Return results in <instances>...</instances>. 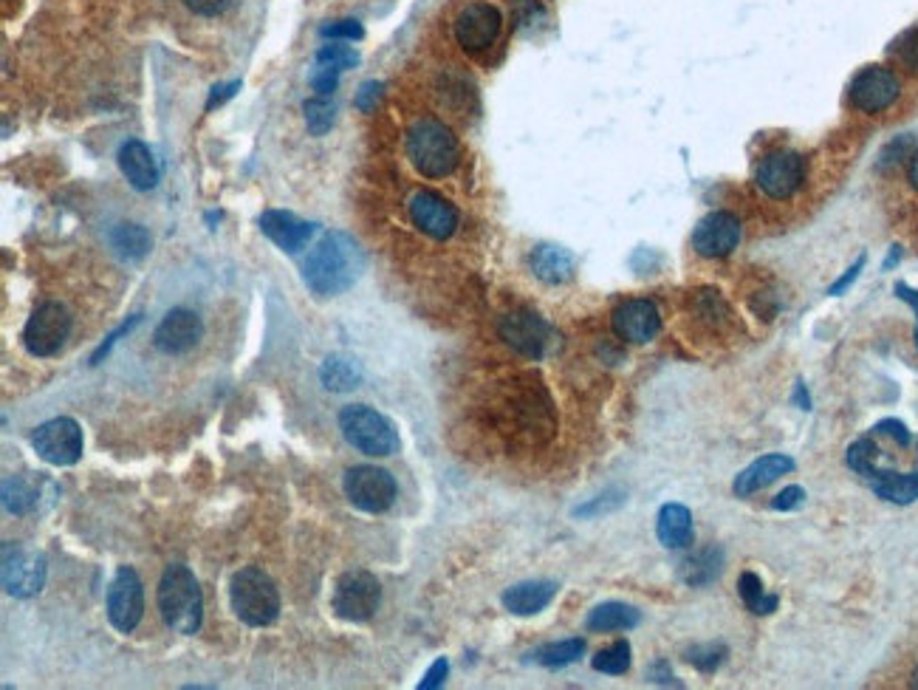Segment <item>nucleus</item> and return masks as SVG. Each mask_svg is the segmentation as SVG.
I'll return each instance as SVG.
<instances>
[{"instance_id":"1","label":"nucleus","mask_w":918,"mask_h":690,"mask_svg":"<svg viewBox=\"0 0 918 690\" xmlns=\"http://www.w3.org/2000/svg\"><path fill=\"white\" fill-rule=\"evenodd\" d=\"M365 272V253L351 235L326 233L306 260V286L317 297H337L348 292Z\"/></svg>"},{"instance_id":"2","label":"nucleus","mask_w":918,"mask_h":690,"mask_svg":"<svg viewBox=\"0 0 918 690\" xmlns=\"http://www.w3.org/2000/svg\"><path fill=\"white\" fill-rule=\"evenodd\" d=\"M408 159L424 178H444L461 162V148L442 119H415L408 130Z\"/></svg>"},{"instance_id":"3","label":"nucleus","mask_w":918,"mask_h":690,"mask_svg":"<svg viewBox=\"0 0 918 690\" xmlns=\"http://www.w3.org/2000/svg\"><path fill=\"white\" fill-rule=\"evenodd\" d=\"M158 611L176 634L190 636L201 629V617H204L201 588H198L196 574L181 563L164 569L162 581H158Z\"/></svg>"},{"instance_id":"4","label":"nucleus","mask_w":918,"mask_h":690,"mask_svg":"<svg viewBox=\"0 0 918 690\" xmlns=\"http://www.w3.org/2000/svg\"><path fill=\"white\" fill-rule=\"evenodd\" d=\"M232 611L249 629H266L280 615V592L263 569L246 566L232 574L229 583Z\"/></svg>"},{"instance_id":"5","label":"nucleus","mask_w":918,"mask_h":690,"mask_svg":"<svg viewBox=\"0 0 918 690\" xmlns=\"http://www.w3.org/2000/svg\"><path fill=\"white\" fill-rule=\"evenodd\" d=\"M340 431L351 447L365 456L385 458L399 451V433L388 417H381L376 408L367 405H348L340 413Z\"/></svg>"},{"instance_id":"6","label":"nucleus","mask_w":918,"mask_h":690,"mask_svg":"<svg viewBox=\"0 0 918 690\" xmlns=\"http://www.w3.org/2000/svg\"><path fill=\"white\" fill-rule=\"evenodd\" d=\"M46 577H48V566L43 554L21 547V543H12V540L3 543V566H0V581H3L7 595L17 597V600H28V597L40 595L43 586H46Z\"/></svg>"},{"instance_id":"7","label":"nucleus","mask_w":918,"mask_h":690,"mask_svg":"<svg viewBox=\"0 0 918 690\" xmlns=\"http://www.w3.org/2000/svg\"><path fill=\"white\" fill-rule=\"evenodd\" d=\"M381 600V586L365 569H351L340 574L333 586V611L345 622H367L376 615Z\"/></svg>"},{"instance_id":"8","label":"nucleus","mask_w":918,"mask_h":690,"mask_svg":"<svg viewBox=\"0 0 918 690\" xmlns=\"http://www.w3.org/2000/svg\"><path fill=\"white\" fill-rule=\"evenodd\" d=\"M71 335V312L62 303L48 301L35 308L23 328V346L32 356H55Z\"/></svg>"},{"instance_id":"9","label":"nucleus","mask_w":918,"mask_h":690,"mask_svg":"<svg viewBox=\"0 0 918 690\" xmlns=\"http://www.w3.org/2000/svg\"><path fill=\"white\" fill-rule=\"evenodd\" d=\"M345 495L360 513H388L396 501V479L381 467H351L345 472Z\"/></svg>"},{"instance_id":"10","label":"nucleus","mask_w":918,"mask_h":690,"mask_svg":"<svg viewBox=\"0 0 918 690\" xmlns=\"http://www.w3.org/2000/svg\"><path fill=\"white\" fill-rule=\"evenodd\" d=\"M805 182V159L795 151H775L757 164L755 185L775 201L791 199Z\"/></svg>"},{"instance_id":"11","label":"nucleus","mask_w":918,"mask_h":690,"mask_svg":"<svg viewBox=\"0 0 918 690\" xmlns=\"http://www.w3.org/2000/svg\"><path fill=\"white\" fill-rule=\"evenodd\" d=\"M32 445H35L37 456H40L46 465H55V467L76 465L82 456L80 424L69 417L48 419V422H43L35 431Z\"/></svg>"},{"instance_id":"12","label":"nucleus","mask_w":918,"mask_h":690,"mask_svg":"<svg viewBox=\"0 0 918 690\" xmlns=\"http://www.w3.org/2000/svg\"><path fill=\"white\" fill-rule=\"evenodd\" d=\"M497 331H501V340H504L509 349H515L517 354L529 356V360L545 356V351H549L551 346V337H554L551 335L549 323H545L538 312H531V308H517V312L504 315Z\"/></svg>"},{"instance_id":"13","label":"nucleus","mask_w":918,"mask_h":690,"mask_svg":"<svg viewBox=\"0 0 918 690\" xmlns=\"http://www.w3.org/2000/svg\"><path fill=\"white\" fill-rule=\"evenodd\" d=\"M144 588L137 569L122 566L108 588V620L116 631L130 634L142 622Z\"/></svg>"},{"instance_id":"14","label":"nucleus","mask_w":918,"mask_h":690,"mask_svg":"<svg viewBox=\"0 0 918 690\" xmlns=\"http://www.w3.org/2000/svg\"><path fill=\"white\" fill-rule=\"evenodd\" d=\"M504 17L492 3H470L463 7L456 17V40L463 51L481 55L501 37Z\"/></svg>"},{"instance_id":"15","label":"nucleus","mask_w":918,"mask_h":690,"mask_svg":"<svg viewBox=\"0 0 918 690\" xmlns=\"http://www.w3.org/2000/svg\"><path fill=\"white\" fill-rule=\"evenodd\" d=\"M743 235L741 219L734 212L718 210L698 221L693 233V249L701 258H727L738 249Z\"/></svg>"},{"instance_id":"16","label":"nucleus","mask_w":918,"mask_h":690,"mask_svg":"<svg viewBox=\"0 0 918 690\" xmlns=\"http://www.w3.org/2000/svg\"><path fill=\"white\" fill-rule=\"evenodd\" d=\"M902 94V82L884 66H868L850 82V103L862 114H882L891 108Z\"/></svg>"},{"instance_id":"17","label":"nucleus","mask_w":918,"mask_h":690,"mask_svg":"<svg viewBox=\"0 0 918 690\" xmlns=\"http://www.w3.org/2000/svg\"><path fill=\"white\" fill-rule=\"evenodd\" d=\"M410 219H413V224L419 226L424 235H429V238L447 241L456 235L461 215H458L456 204L444 199V196H438V192L419 190L413 199H410Z\"/></svg>"},{"instance_id":"18","label":"nucleus","mask_w":918,"mask_h":690,"mask_svg":"<svg viewBox=\"0 0 918 690\" xmlns=\"http://www.w3.org/2000/svg\"><path fill=\"white\" fill-rule=\"evenodd\" d=\"M611 323L620 340L633 342V346H645V342H650L656 335H659L661 315H659V306H656L654 301L633 297V301H625L613 308Z\"/></svg>"},{"instance_id":"19","label":"nucleus","mask_w":918,"mask_h":690,"mask_svg":"<svg viewBox=\"0 0 918 690\" xmlns=\"http://www.w3.org/2000/svg\"><path fill=\"white\" fill-rule=\"evenodd\" d=\"M201 335H204V323H201L196 312H190V308H173V312L164 315L156 331H153V346L162 354H187V351H192L201 342Z\"/></svg>"},{"instance_id":"20","label":"nucleus","mask_w":918,"mask_h":690,"mask_svg":"<svg viewBox=\"0 0 918 690\" xmlns=\"http://www.w3.org/2000/svg\"><path fill=\"white\" fill-rule=\"evenodd\" d=\"M260 230L283 253H299L311 241V235L317 233V224H308V221L297 219L294 212L286 210H266L260 215Z\"/></svg>"},{"instance_id":"21","label":"nucleus","mask_w":918,"mask_h":690,"mask_svg":"<svg viewBox=\"0 0 918 690\" xmlns=\"http://www.w3.org/2000/svg\"><path fill=\"white\" fill-rule=\"evenodd\" d=\"M791 470H795V458L782 456V453H769V456H761L757 461H752V465H749L738 479H734L732 490H734V495L749 499L752 492L775 484L780 476H789Z\"/></svg>"},{"instance_id":"22","label":"nucleus","mask_w":918,"mask_h":690,"mask_svg":"<svg viewBox=\"0 0 918 690\" xmlns=\"http://www.w3.org/2000/svg\"><path fill=\"white\" fill-rule=\"evenodd\" d=\"M119 171L137 190H153L158 185V162L148 144L130 139L119 148Z\"/></svg>"},{"instance_id":"23","label":"nucleus","mask_w":918,"mask_h":690,"mask_svg":"<svg viewBox=\"0 0 918 690\" xmlns=\"http://www.w3.org/2000/svg\"><path fill=\"white\" fill-rule=\"evenodd\" d=\"M557 583L554 581H529L504 592V609L515 617H534L557 597Z\"/></svg>"},{"instance_id":"24","label":"nucleus","mask_w":918,"mask_h":690,"mask_svg":"<svg viewBox=\"0 0 918 690\" xmlns=\"http://www.w3.org/2000/svg\"><path fill=\"white\" fill-rule=\"evenodd\" d=\"M531 272L538 274L543 283H551V286H560V283H568L574 278V269H577V260L568 249L554 244H540L534 246V253L529 258Z\"/></svg>"},{"instance_id":"25","label":"nucleus","mask_w":918,"mask_h":690,"mask_svg":"<svg viewBox=\"0 0 918 690\" xmlns=\"http://www.w3.org/2000/svg\"><path fill=\"white\" fill-rule=\"evenodd\" d=\"M864 481L871 484L879 499L891 501V504H913L918 501V470L916 472H896L884 470V467H873Z\"/></svg>"},{"instance_id":"26","label":"nucleus","mask_w":918,"mask_h":690,"mask_svg":"<svg viewBox=\"0 0 918 690\" xmlns=\"http://www.w3.org/2000/svg\"><path fill=\"white\" fill-rule=\"evenodd\" d=\"M656 535L664 549H687L693 543V513L684 504H664L656 518Z\"/></svg>"},{"instance_id":"27","label":"nucleus","mask_w":918,"mask_h":690,"mask_svg":"<svg viewBox=\"0 0 918 690\" xmlns=\"http://www.w3.org/2000/svg\"><path fill=\"white\" fill-rule=\"evenodd\" d=\"M723 572V552L721 547H704L701 552L690 554L687 561L681 563V581L687 586L701 588L709 586L721 577Z\"/></svg>"},{"instance_id":"28","label":"nucleus","mask_w":918,"mask_h":690,"mask_svg":"<svg viewBox=\"0 0 918 690\" xmlns=\"http://www.w3.org/2000/svg\"><path fill=\"white\" fill-rule=\"evenodd\" d=\"M642 622L639 609H633L627 603H602L588 615L586 629L593 634H608V631H631Z\"/></svg>"},{"instance_id":"29","label":"nucleus","mask_w":918,"mask_h":690,"mask_svg":"<svg viewBox=\"0 0 918 690\" xmlns=\"http://www.w3.org/2000/svg\"><path fill=\"white\" fill-rule=\"evenodd\" d=\"M40 504V481L32 476H9L3 481V506L12 515L35 513Z\"/></svg>"},{"instance_id":"30","label":"nucleus","mask_w":918,"mask_h":690,"mask_svg":"<svg viewBox=\"0 0 918 690\" xmlns=\"http://www.w3.org/2000/svg\"><path fill=\"white\" fill-rule=\"evenodd\" d=\"M320 379L322 385H326V390H331V394H348V390L360 388L362 369L351 356L333 354L320 365Z\"/></svg>"},{"instance_id":"31","label":"nucleus","mask_w":918,"mask_h":690,"mask_svg":"<svg viewBox=\"0 0 918 690\" xmlns=\"http://www.w3.org/2000/svg\"><path fill=\"white\" fill-rule=\"evenodd\" d=\"M114 253L125 260H139L150 253V233L139 224H116L108 235Z\"/></svg>"},{"instance_id":"32","label":"nucleus","mask_w":918,"mask_h":690,"mask_svg":"<svg viewBox=\"0 0 918 690\" xmlns=\"http://www.w3.org/2000/svg\"><path fill=\"white\" fill-rule=\"evenodd\" d=\"M738 595H741L743 606L757 617L775 615L777 606H780V597L766 595V588H763L761 577H757L755 572H743L741 577H738Z\"/></svg>"},{"instance_id":"33","label":"nucleus","mask_w":918,"mask_h":690,"mask_svg":"<svg viewBox=\"0 0 918 690\" xmlns=\"http://www.w3.org/2000/svg\"><path fill=\"white\" fill-rule=\"evenodd\" d=\"M582 654H586V640L572 636V640H560V643H549L534 651V663L543 668H565V665L577 663Z\"/></svg>"},{"instance_id":"34","label":"nucleus","mask_w":918,"mask_h":690,"mask_svg":"<svg viewBox=\"0 0 918 690\" xmlns=\"http://www.w3.org/2000/svg\"><path fill=\"white\" fill-rule=\"evenodd\" d=\"M693 312L695 317H701L704 323H709L713 328H723L729 323V308L723 303V297L715 289H698L693 292Z\"/></svg>"},{"instance_id":"35","label":"nucleus","mask_w":918,"mask_h":690,"mask_svg":"<svg viewBox=\"0 0 918 690\" xmlns=\"http://www.w3.org/2000/svg\"><path fill=\"white\" fill-rule=\"evenodd\" d=\"M631 656H633L631 643L620 640V643L608 645V648H602L597 656H593V670L608 674V677H622V674L631 670Z\"/></svg>"},{"instance_id":"36","label":"nucleus","mask_w":918,"mask_h":690,"mask_svg":"<svg viewBox=\"0 0 918 690\" xmlns=\"http://www.w3.org/2000/svg\"><path fill=\"white\" fill-rule=\"evenodd\" d=\"M727 654L729 648L723 643H701L684 651V659H687L695 670H701V674H715V670L727 663Z\"/></svg>"},{"instance_id":"37","label":"nucleus","mask_w":918,"mask_h":690,"mask_svg":"<svg viewBox=\"0 0 918 690\" xmlns=\"http://www.w3.org/2000/svg\"><path fill=\"white\" fill-rule=\"evenodd\" d=\"M303 110H306V125L311 130V137H326L333 125V114H337L331 100L328 96H314V100L303 105Z\"/></svg>"},{"instance_id":"38","label":"nucleus","mask_w":918,"mask_h":690,"mask_svg":"<svg viewBox=\"0 0 918 690\" xmlns=\"http://www.w3.org/2000/svg\"><path fill=\"white\" fill-rule=\"evenodd\" d=\"M360 62V55H356L351 46H340V43H331V46H322L314 57V66H322V69H333L345 74L348 69H354Z\"/></svg>"},{"instance_id":"39","label":"nucleus","mask_w":918,"mask_h":690,"mask_svg":"<svg viewBox=\"0 0 918 690\" xmlns=\"http://www.w3.org/2000/svg\"><path fill=\"white\" fill-rule=\"evenodd\" d=\"M625 501H627L625 490H608V492H602V495H597V499L588 501V504L577 506L574 515H577V518H599V515H608V513H613V510H620Z\"/></svg>"},{"instance_id":"40","label":"nucleus","mask_w":918,"mask_h":690,"mask_svg":"<svg viewBox=\"0 0 918 690\" xmlns=\"http://www.w3.org/2000/svg\"><path fill=\"white\" fill-rule=\"evenodd\" d=\"M320 35L328 37V40H362L365 37V28H362L360 21L354 17H345V21L328 23V26L320 28Z\"/></svg>"},{"instance_id":"41","label":"nucleus","mask_w":918,"mask_h":690,"mask_svg":"<svg viewBox=\"0 0 918 690\" xmlns=\"http://www.w3.org/2000/svg\"><path fill=\"white\" fill-rule=\"evenodd\" d=\"M381 94H385V85L376 80H367V82H362L360 91H356L354 105L362 110V114H370V110H376V105L381 103Z\"/></svg>"},{"instance_id":"42","label":"nucleus","mask_w":918,"mask_h":690,"mask_svg":"<svg viewBox=\"0 0 918 690\" xmlns=\"http://www.w3.org/2000/svg\"><path fill=\"white\" fill-rule=\"evenodd\" d=\"M139 323H142V315H137V317H130L128 323H125V326H119L114 331V335H108V340L103 342V346H99V349L94 351V356H91V365H99L103 363V356H108L110 354V349H114L116 342H119V337H125L130 331V328H137Z\"/></svg>"},{"instance_id":"43","label":"nucleus","mask_w":918,"mask_h":690,"mask_svg":"<svg viewBox=\"0 0 918 690\" xmlns=\"http://www.w3.org/2000/svg\"><path fill=\"white\" fill-rule=\"evenodd\" d=\"M873 433H879V436H891L893 442L902 447H910V442H913L910 431H907L905 424L898 422V419H884V422H879L876 428H873Z\"/></svg>"},{"instance_id":"44","label":"nucleus","mask_w":918,"mask_h":690,"mask_svg":"<svg viewBox=\"0 0 918 690\" xmlns=\"http://www.w3.org/2000/svg\"><path fill=\"white\" fill-rule=\"evenodd\" d=\"M803 504H805L803 487H786V490H782L780 495L772 501V506H775V510H780V513H791V510H800Z\"/></svg>"},{"instance_id":"45","label":"nucleus","mask_w":918,"mask_h":690,"mask_svg":"<svg viewBox=\"0 0 918 690\" xmlns=\"http://www.w3.org/2000/svg\"><path fill=\"white\" fill-rule=\"evenodd\" d=\"M447 674H449V663L442 656V659H436V663L429 665V670H427V674H424L422 682H419V690H436V688H442L444 679H447Z\"/></svg>"},{"instance_id":"46","label":"nucleus","mask_w":918,"mask_h":690,"mask_svg":"<svg viewBox=\"0 0 918 690\" xmlns=\"http://www.w3.org/2000/svg\"><path fill=\"white\" fill-rule=\"evenodd\" d=\"M184 7L190 9V12H196V14L212 17V14L224 12V9L229 7V0H184Z\"/></svg>"},{"instance_id":"47","label":"nucleus","mask_w":918,"mask_h":690,"mask_svg":"<svg viewBox=\"0 0 918 690\" xmlns=\"http://www.w3.org/2000/svg\"><path fill=\"white\" fill-rule=\"evenodd\" d=\"M238 89H240L238 80L226 82V85H215V89H212V94H210V100H207V110H212L215 105H224L226 100H232V96L238 94Z\"/></svg>"},{"instance_id":"48","label":"nucleus","mask_w":918,"mask_h":690,"mask_svg":"<svg viewBox=\"0 0 918 690\" xmlns=\"http://www.w3.org/2000/svg\"><path fill=\"white\" fill-rule=\"evenodd\" d=\"M862 267H864V255H862V258H859V260H857V264H854V267H850V269H848V272H845V274H843V278H839V281H837V283H834V286H831V289H828V294H843V292H845V289H848V286H850V283L857 281V278H859V272H862Z\"/></svg>"},{"instance_id":"49","label":"nucleus","mask_w":918,"mask_h":690,"mask_svg":"<svg viewBox=\"0 0 918 690\" xmlns=\"http://www.w3.org/2000/svg\"><path fill=\"white\" fill-rule=\"evenodd\" d=\"M907 148H910V139H896V142L891 144V148H887V151H884V159H882V164H893V162H898V159L905 156L907 153Z\"/></svg>"},{"instance_id":"50","label":"nucleus","mask_w":918,"mask_h":690,"mask_svg":"<svg viewBox=\"0 0 918 690\" xmlns=\"http://www.w3.org/2000/svg\"><path fill=\"white\" fill-rule=\"evenodd\" d=\"M650 682H659V685H679V682H675L673 674H670V665H667V663H656V665H650Z\"/></svg>"},{"instance_id":"51","label":"nucleus","mask_w":918,"mask_h":690,"mask_svg":"<svg viewBox=\"0 0 918 690\" xmlns=\"http://www.w3.org/2000/svg\"><path fill=\"white\" fill-rule=\"evenodd\" d=\"M902 57H905L907 66H913V69H918V32L910 37V43L905 46V51H902Z\"/></svg>"},{"instance_id":"52","label":"nucleus","mask_w":918,"mask_h":690,"mask_svg":"<svg viewBox=\"0 0 918 690\" xmlns=\"http://www.w3.org/2000/svg\"><path fill=\"white\" fill-rule=\"evenodd\" d=\"M896 294L905 303H910V306L916 308V315H918V292H916V289H910L907 283H896Z\"/></svg>"},{"instance_id":"53","label":"nucleus","mask_w":918,"mask_h":690,"mask_svg":"<svg viewBox=\"0 0 918 690\" xmlns=\"http://www.w3.org/2000/svg\"><path fill=\"white\" fill-rule=\"evenodd\" d=\"M795 402L800 405L803 410H811V399H809V390H805V383H797L795 388Z\"/></svg>"},{"instance_id":"54","label":"nucleus","mask_w":918,"mask_h":690,"mask_svg":"<svg viewBox=\"0 0 918 690\" xmlns=\"http://www.w3.org/2000/svg\"><path fill=\"white\" fill-rule=\"evenodd\" d=\"M907 176H910V185L918 190V151L910 156V171H907Z\"/></svg>"},{"instance_id":"55","label":"nucleus","mask_w":918,"mask_h":690,"mask_svg":"<svg viewBox=\"0 0 918 690\" xmlns=\"http://www.w3.org/2000/svg\"><path fill=\"white\" fill-rule=\"evenodd\" d=\"M910 685H913V688H918V668H916V674H913V682Z\"/></svg>"},{"instance_id":"56","label":"nucleus","mask_w":918,"mask_h":690,"mask_svg":"<svg viewBox=\"0 0 918 690\" xmlns=\"http://www.w3.org/2000/svg\"><path fill=\"white\" fill-rule=\"evenodd\" d=\"M916 340H918V328H916Z\"/></svg>"}]
</instances>
